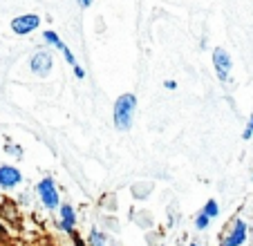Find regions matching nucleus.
Instances as JSON below:
<instances>
[{
    "label": "nucleus",
    "mask_w": 253,
    "mask_h": 246,
    "mask_svg": "<svg viewBox=\"0 0 253 246\" xmlns=\"http://www.w3.org/2000/svg\"><path fill=\"white\" fill-rule=\"evenodd\" d=\"M134 101L132 94H124L119 96V101L115 103V125L119 130H128L130 123H132V112H134Z\"/></svg>",
    "instance_id": "obj_1"
},
{
    "label": "nucleus",
    "mask_w": 253,
    "mask_h": 246,
    "mask_svg": "<svg viewBox=\"0 0 253 246\" xmlns=\"http://www.w3.org/2000/svg\"><path fill=\"white\" fill-rule=\"evenodd\" d=\"M39 23H41V18L36 14H23L11 20V29H14L16 34H20V36H25V34L34 32V29L39 27Z\"/></svg>",
    "instance_id": "obj_2"
},
{
    "label": "nucleus",
    "mask_w": 253,
    "mask_h": 246,
    "mask_svg": "<svg viewBox=\"0 0 253 246\" xmlns=\"http://www.w3.org/2000/svg\"><path fill=\"white\" fill-rule=\"evenodd\" d=\"M39 195L43 199V204L47 208H56L58 206V193H56V186H54L52 179H43L39 184Z\"/></svg>",
    "instance_id": "obj_3"
},
{
    "label": "nucleus",
    "mask_w": 253,
    "mask_h": 246,
    "mask_svg": "<svg viewBox=\"0 0 253 246\" xmlns=\"http://www.w3.org/2000/svg\"><path fill=\"white\" fill-rule=\"evenodd\" d=\"M213 65H215V72L220 76L222 81L229 76V70H231V58L224 49H215L213 52Z\"/></svg>",
    "instance_id": "obj_4"
},
{
    "label": "nucleus",
    "mask_w": 253,
    "mask_h": 246,
    "mask_svg": "<svg viewBox=\"0 0 253 246\" xmlns=\"http://www.w3.org/2000/svg\"><path fill=\"white\" fill-rule=\"evenodd\" d=\"M45 41H49V43H54V45H56V47H58V49H61V52H63V56L67 58V63H72V67L77 70V76H83V70H81V67L77 65V58L72 56V52H70V49L65 47V45L61 43V38H58L56 34H54V32H45Z\"/></svg>",
    "instance_id": "obj_5"
},
{
    "label": "nucleus",
    "mask_w": 253,
    "mask_h": 246,
    "mask_svg": "<svg viewBox=\"0 0 253 246\" xmlns=\"http://www.w3.org/2000/svg\"><path fill=\"white\" fill-rule=\"evenodd\" d=\"M32 70L41 76L49 74V70H52V56H49L47 52H39L32 58Z\"/></svg>",
    "instance_id": "obj_6"
},
{
    "label": "nucleus",
    "mask_w": 253,
    "mask_h": 246,
    "mask_svg": "<svg viewBox=\"0 0 253 246\" xmlns=\"http://www.w3.org/2000/svg\"><path fill=\"white\" fill-rule=\"evenodd\" d=\"M244 237H247V226H244V222L238 219V222H235V228L231 231V235L222 242V246H240L244 242Z\"/></svg>",
    "instance_id": "obj_7"
},
{
    "label": "nucleus",
    "mask_w": 253,
    "mask_h": 246,
    "mask_svg": "<svg viewBox=\"0 0 253 246\" xmlns=\"http://www.w3.org/2000/svg\"><path fill=\"white\" fill-rule=\"evenodd\" d=\"M20 181V172L11 166H2L0 168V186H5V188H11Z\"/></svg>",
    "instance_id": "obj_8"
},
{
    "label": "nucleus",
    "mask_w": 253,
    "mask_h": 246,
    "mask_svg": "<svg viewBox=\"0 0 253 246\" xmlns=\"http://www.w3.org/2000/svg\"><path fill=\"white\" fill-rule=\"evenodd\" d=\"M61 215H63V228L72 231V226H74V210H72V206H63Z\"/></svg>",
    "instance_id": "obj_9"
},
{
    "label": "nucleus",
    "mask_w": 253,
    "mask_h": 246,
    "mask_svg": "<svg viewBox=\"0 0 253 246\" xmlns=\"http://www.w3.org/2000/svg\"><path fill=\"white\" fill-rule=\"evenodd\" d=\"M204 215H206V217H215V215H217V204H215L213 199H211V202L204 206Z\"/></svg>",
    "instance_id": "obj_10"
},
{
    "label": "nucleus",
    "mask_w": 253,
    "mask_h": 246,
    "mask_svg": "<svg viewBox=\"0 0 253 246\" xmlns=\"http://www.w3.org/2000/svg\"><path fill=\"white\" fill-rule=\"evenodd\" d=\"M209 219H211V217H206L204 213H200V215H197V226H200V228H206V224H209Z\"/></svg>",
    "instance_id": "obj_11"
},
{
    "label": "nucleus",
    "mask_w": 253,
    "mask_h": 246,
    "mask_svg": "<svg viewBox=\"0 0 253 246\" xmlns=\"http://www.w3.org/2000/svg\"><path fill=\"white\" fill-rule=\"evenodd\" d=\"M92 240H94V246H105L103 237H101V235H99V233H92Z\"/></svg>",
    "instance_id": "obj_12"
},
{
    "label": "nucleus",
    "mask_w": 253,
    "mask_h": 246,
    "mask_svg": "<svg viewBox=\"0 0 253 246\" xmlns=\"http://www.w3.org/2000/svg\"><path fill=\"white\" fill-rule=\"evenodd\" d=\"M251 132H253V117H251V121H249V125H247V130H244V137H251Z\"/></svg>",
    "instance_id": "obj_13"
},
{
    "label": "nucleus",
    "mask_w": 253,
    "mask_h": 246,
    "mask_svg": "<svg viewBox=\"0 0 253 246\" xmlns=\"http://www.w3.org/2000/svg\"><path fill=\"white\" fill-rule=\"evenodd\" d=\"M90 2H92V0H79V5H81V7H90Z\"/></svg>",
    "instance_id": "obj_14"
},
{
    "label": "nucleus",
    "mask_w": 253,
    "mask_h": 246,
    "mask_svg": "<svg viewBox=\"0 0 253 246\" xmlns=\"http://www.w3.org/2000/svg\"><path fill=\"white\" fill-rule=\"evenodd\" d=\"M193 246H195V244H193Z\"/></svg>",
    "instance_id": "obj_15"
}]
</instances>
